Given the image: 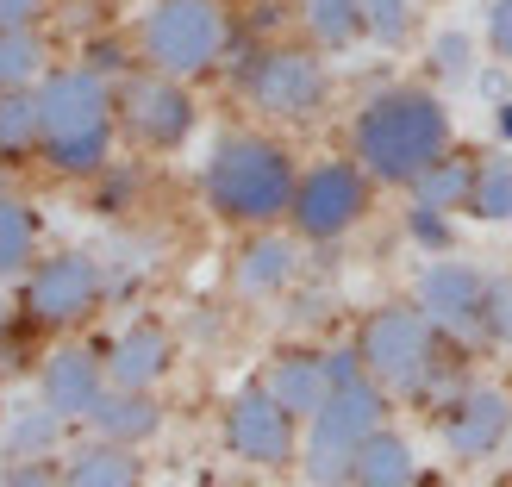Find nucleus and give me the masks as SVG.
<instances>
[{
	"label": "nucleus",
	"mask_w": 512,
	"mask_h": 487,
	"mask_svg": "<svg viewBox=\"0 0 512 487\" xmlns=\"http://www.w3.org/2000/svg\"><path fill=\"white\" fill-rule=\"evenodd\" d=\"M475 169H481V163L438 157L431 169H419V175H413V200H419V207H438V213L469 207V194H475Z\"/></svg>",
	"instance_id": "nucleus-24"
},
{
	"label": "nucleus",
	"mask_w": 512,
	"mask_h": 487,
	"mask_svg": "<svg viewBox=\"0 0 512 487\" xmlns=\"http://www.w3.org/2000/svg\"><path fill=\"white\" fill-rule=\"evenodd\" d=\"M350 138H356V163H363L375 182L413 188V175L431 169L450 150V113H444V100L425 94V88H388L356 113Z\"/></svg>",
	"instance_id": "nucleus-1"
},
{
	"label": "nucleus",
	"mask_w": 512,
	"mask_h": 487,
	"mask_svg": "<svg viewBox=\"0 0 512 487\" xmlns=\"http://www.w3.org/2000/svg\"><path fill=\"white\" fill-rule=\"evenodd\" d=\"M88 425H94V438L138 450L144 438H157V431H163V406L150 400V388H107L100 406L88 413Z\"/></svg>",
	"instance_id": "nucleus-16"
},
{
	"label": "nucleus",
	"mask_w": 512,
	"mask_h": 487,
	"mask_svg": "<svg viewBox=\"0 0 512 487\" xmlns=\"http://www.w3.org/2000/svg\"><path fill=\"white\" fill-rule=\"evenodd\" d=\"M488 338H512V281H488Z\"/></svg>",
	"instance_id": "nucleus-32"
},
{
	"label": "nucleus",
	"mask_w": 512,
	"mask_h": 487,
	"mask_svg": "<svg viewBox=\"0 0 512 487\" xmlns=\"http://www.w3.org/2000/svg\"><path fill=\"white\" fill-rule=\"evenodd\" d=\"M300 469H306V481H313V487H350L356 450H338V444H313V438H306Z\"/></svg>",
	"instance_id": "nucleus-28"
},
{
	"label": "nucleus",
	"mask_w": 512,
	"mask_h": 487,
	"mask_svg": "<svg viewBox=\"0 0 512 487\" xmlns=\"http://www.w3.org/2000/svg\"><path fill=\"white\" fill-rule=\"evenodd\" d=\"M63 487H144V463L132 456V444H82L69 450V463L57 469Z\"/></svg>",
	"instance_id": "nucleus-19"
},
{
	"label": "nucleus",
	"mask_w": 512,
	"mask_h": 487,
	"mask_svg": "<svg viewBox=\"0 0 512 487\" xmlns=\"http://www.w3.org/2000/svg\"><path fill=\"white\" fill-rule=\"evenodd\" d=\"M113 100H119L125 132H132L138 144H150V150H175V144H188V132H194V100H188V88L175 82V75H163V69L125 75Z\"/></svg>",
	"instance_id": "nucleus-9"
},
{
	"label": "nucleus",
	"mask_w": 512,
	"mask_h": 487,
	"mask_svg": "<svg viewBox=\"0 0 512 487\" xmlns=\"http://www.w3.org/2000/svg\"><path fill=\"white\" fill-rule=\"evenodd\" d=\"M107 388H113V381H107V356H94L88 344H63V350H50V356H44V369H38V394L57 406L63 419H88Z\"/></svg>",
	"instance_id": "nucleus-13"
},
{
	"label": "nucleus",
	"mask_w": 512,
	"mask_h": 487,
	"mask_svg": "<svg viewBox=\"0 0 512 487\" xmlns=\"http://www.w3.org/2000/svg\"><path fill=\"white\" fill-rule=\"evenodd\" d=\"M406 232H413V244H425V250H450V219L438 207H413L406 213Z\"/></svg>",
	"instance_id": "nucleus-31"
},
{
	"label": "nucleus",
	"mask_w": 512,
	"mask_h": 487,
	"mask_svg": "<svg viewBox=\"0 0 512 487\" xmlns=\"http://www.w3.org/2000/svg\"><path fill=\"white\" fill-rule=\"evenodd\" d=\"M38 113H44V150H38V157L57 175H94V169H107L119 100H113V88H107V75H100V69H88V63L44 69Z\"/></svg>",
	"instance_id": "nucleus-2"
},
{
	"label": "nucleus",
	"mask_w": 512,
	"mask_h": 487,
	"mask_svg": "<svg viewBox=\"0 0 512 487\" xmlns=\"http://www.w3.org/2000/svg\"><path fill=\"white\" fill-rule=\"evenodd\" d=\"M32 250H38V213L25 200L0 194V281L32 269Z\"/></svg>",
	"instance_id": "nucleus-25"
},
{
	"label": "nucleus",
	"mask_w": 512,
	"mask_h": 487,
	"mask_svg": "<svg viewBox=\"0 0 512 487\" xmlns=\"http://www.w3.org/2000/svg\"><path fill=\"white\" fill-rule=\"evenodd\" d=\"M225 444L256 469H281V463H294V413L269 388H244L225 406Z\"/></svg>",
	"instance_id": "nucleus-10"
},
{
	"label": "nucleus",
	"mask_w": 512,
	"mask_h": 487,
	"mask_svg": "<svg viewBox=\"0 0 512 487\" xmlns=\"http://www.w3.org/2000/svg\"><path fill=\"white\" fill-rule=\"evenodd\" d=\"M32 150H44L38 88H7L0 94V157H32Z\"/></svg>",
	"instance_id": "nucleus-22"
},
{
	"label": "nucleus",
	"mask_w": 512,
	"mask_h": 487,
	"mask_svg": "<svg viewBox=\"0 0 512 487\" xmlns=\"http://www.w3.org/2000/svg\"><path fill=\"white\" fill-rule=\"evenodd\" d=\"M200 188H207L213 213L219 219H238V225H269L294 207V157L281 150L275 138H256V132H232L213 144L207 169H200Z\"/></svg>",
	"instance_id": "nucleus-3"
},
{
	"label": "nucleus",
	"mask_w": 512,
	"mask_h": 487,
	"mask_svg": "<svg viewBox=\"0 0 512 487\" xmlns=\"http://www.w3.org/2000/svg\"><path fill=\"white\" fill-rule=\"evenodd\" d=\"M0 194H7V175H0Z\"/></svg>",
	"instance_id": "nucleus-40"
},
{
	"label": "nucleus",
	"mask_w": 512,
	"mask_h": 487,
	"mask_svg": "<svg viewBox=\"0 0 512 487\" xmlns=\"http://www.w3.org/2000/svg\"><path fill=\"white\" fill-rule=\"evenodd\" d=\"M44 0H0V25H38Z\"/></svg>",
	"instance_id": "nucleus-35"
},
{
	"label": "nucleus",
	"mask_w": 512,
	"mask_h": 487,
	"mask_svg": "<svg viewBox=\"0 0 512 487\" xmlns=\"http://www.w3.org/2000/svg\"><path fill=\"white\" fill-rule=\"evenodd\" d=\"M63 425L69 419L44 394L25 400V406H13V413H7V425H0V456H7V463H44V456L63 450Z\"/></svg>",
	"instance_id": "nucleus-17"
},
{
	"label": "nucleus",
	"mask_w": 512,
	"mask_h": 487,
	"mask_svg": "<svg viewBox=\"0 0 512 487\" xmlns=\"http://www.w3.org/2000/svg\"><path fill=\"white\" fill-rule=\"evenodd\" d=\"M169 356H175V344L163 325H125L107 344V381L113 388H157L169 375Z\"/></svg>",
	"instance_id": "nucleus-15"
},
{
	"label": "nucleus",
	"mask_w": 512,
	"mask_h": 487,
	"mask_svg": "<svg viewBox=\"0 0 512 487\" xmlns=\"http://www.w3.org/2000/svg\"><path fill=\"white\" fill-rule=\"evenodd\" d=\"M469 213L488 219V225H506V219H512V163H481V169H475Z\"/></svg>",
	"instance_id": "nucleus-27"
},
{
	"label": "nucleus",
	"mask_w": 512,
	"mask_h": 487,
	"mask_svg": "<svg viewBox=\"0 0 512 487\" xmlns=\"http://www.w3.org/2000/svg\"><path fill=\"white\" fill-rule=\"evenodd\" d=\"M0 487H63V475L50 463H7L0 469Z\"/></svg>",
	"instance_id": "nucleus-33"
},
{
	"label": "nucleus",
	"mask_w": 512,
	"mask_h": 487,
	"mask_svg": "<svg viewBox=\"0 0 512 487\" xmlns=\"http://www.w3.org/2000/svg\"><path fill=\"white\" fill-rule=\"evenodd\" d=\"M294 269H300L294 244H288V238H275V232H263V238H250V244L238 250V269H232V281H238V294L263 300V294H281V288H288V281H294Z\"/></svg>",
	"instance_id": "nucleus-20"
},
{
	"label": "nucleus",
	"mask_w": 512,
	"mask_h": 487,
	"mask_svg": "<svg viewBox=\"0 0 512 487\" xmlns=\"http://www.w3.org/2000/svg\"><path fill=\"white\" fill-rule=\"evenodd\" d=\"M506 438H512V400L500 388H469L444 406V444H450V456H463V463L494 456Z\"/></svg>",
	"instance_id": "nucleus-12"
},
{
	"label": "nucleus",
	"mask_w": 512,
	"mask_h": 487,
	"mask_svg": "<svg viewBox=\"0 0 512 487\" xmlns=\"http://www.w3.org/2000/svg\"><path fill=\"white\" fill-rule=\"evenodd\" d=\"M7 325H13V313H7V300H0V338H7Z\"/></svg>",
	"instance_id": "nucleus-39"
},
{
	"label": "nucleus",
	"mask_w": 512,
	"mask_h": 487,
	"mask_svg": "<svg viewBox=\"0 0 512 487\" xmlns=\"http://www.w3.org/2000/svg\"><path fill=\"white\" fill-rule=\"evenodd\" d=\"M419 306L450 338H481L488 331V275L469 263H431L419 275Z\"/></svg>",
	"instance_id": "nucleus-11"
},
{
	"label": "nucleus",
	"mask_w": 512,
	"mask_h": 487,
	"mask_svg": "<svg viewBox=\"0 0 512 487\" xmlns=\"http://www.w3.org/2000/svg\"><path fill=\"white\" fill-rule=\"evenodd\" d=\"M350 487H419V463H413V450H406V438L375 431V438L356 444Z\"/></svg>",
	"instance_id": "nucleus-21"
},
{
	"label": "nucleus",
	"mask_w": 512,
	"mask_h": 487,
	"mask_svg": "<svg viewBox=\"0 0 512 487\" xmlns=\"http://www.w3.org/2000/svg\"><path fill=\"white\" fill-rule=\"evenodd\" d=\"M481 94L500 100V94H506V75H500V69H488V75H481Z\"/></svg>",
	"instance_id": "nucleus-37"
},
{
	"label": "nucleus",
	"mask_w": 512,
	"mask_h": 487,
	"mask_svg": "<svg viewBox=\"0 0 512 487\" xmlns=\"http://www.w3.org/2000/svg\"><path fill=\"white\" fill-rule=\"evenodd\" d=\"M488 44L512 63V0H494V7H488Z\"/></svg>",
	"instance_id": "nucleus-34"
},
{
	"label": "nucleus",
	"mask_w": 512,
	"mask_h": 487,
	"mask_svg": "<svg viewBox=\"0 0 512 487\" xmlns=\"http://www.w3.org/2000/svg\"><path fill=\"white\" fill-rule=\"evenodd\" d=\"M363 19H369V38L394 50L413 32V0H363Z\"/></svg>",
	"instance_id": "nucleus-29"
},
{
	"label": "nucleus",
	"mask_w": 512,
	"mask_h": 487,
	"mask_svg": "<svg viewBox=\"0 0 512 487\" xmlns=\"http://www.w3.org/2000/svg\"><path fill=\"white\" fill-rule=\"evenodd\" d=\"M263 388L288 406L294 419H313L319 406L331 400V375H325V356H313V350H288V356H275V369H269V381Z\"/></svg>",
	"instance_id": "nucleus-18"
},
{
	"label": "nucleus",
	"mask_w": 512,
	"mask_h": 487,
	"mask_svg": "<svg viewBox=\"0 0 512 487\" xmlns=\"http://www.w3.org/2000/svg\"><path fill=\"white\" fill-rule=\"evenodd\" d=\"M119 63H125V50H119V44H88V69L107 75V69H119Z\"/></svg>",
	"instance_id": "nucleus-36"
},
{
	"label": "nucleus",
	"mask_w": 512,
	"mask_h": 487,
	"mask_svg": "<svg viewBox=\"0 0 512 487\" xmlns=\"http://www.w3.org/2000/svg\"><path fill=\"white\" fill-rule=\"evenodd\" d=\"M244 94L256 113H275V119H313L325 107V63L313 50H263L250 69H244Z\"/></svg>",
	"instance_id": "nucleus-8"
},
{
	"label": "nucleus",
	"mask_w": 512,
	"mask_h": 487,
	"mask_svg": "<svg viewBox=\"0 0 512 487\" xmlns=\"http://www.w3.org/2000/svg\"><path fill=\"white\" fill-rule=\"evenodd\" d=\"M50 50L32 25H0V94L7 88H38L44 82Z\"/></svg>",
	"instance_id": "nucleus-23"
},
{
	"label": "nucleus",
	"mask_w": 512,
	"mask_h": 487,
	"mask_svg": "<svg viewBox=\"0 0 512 487\" xmlns=\"http://www.w3.org/2000/svg\"><path fill=\"white\" fill-rule=\"evenodd\" d=\"M363 369L388 394H431L438 381V325L425 319V306H381L363 325Z\"/></svg>",
	"instance_id": "nucleus-5"
},
{
	"label": "nucleus",
	"mask_w": 512,
	"mask_h": 487,
	"mask_svg": "<svg viewBox=\"0 0 512 487\" xmlns=\"http://www.w3.org/2000/svg\"><path fill=\"white\" fill-rule=\"evenodd\" d=\"M100 294H107V269L88 250H63L25 275V319L32 325H82Z\"/></svg>",
	"instance_id": "nucleus-7"
},
{
	"label": "nucleus",
	"mask_w": 512,
	"mask_h": 487,
	"mask_svg": "<svg viewBox=\"0 0 512 487\" xmlns=\"http://www.w3.org/2000/svg\"><path fill=\"white\" fill-rule=\"evenodd\" d=\"M138 44H144V63L188 82V75L213 69L232 44V13L219 0H157L138 25Z\"/></svg>",
	"instance_id": "nucleus-4"
},
{
	"label": "nucleus",
	"mask_w": 512,
	"mask_h": 487,
	"mask_svg": "<svg viewBox=\"0 0 512 487\" xmlns=\"http://www.w3.org/2000/svg\"><path fill=\"white\" fill-rule=\"evenodd\" d=\"M500 138L512 144V100H500Z\"/></svg>",
	"instance_id": "nucleus-38"
},
{
	"label": "nucleus",
	"mask_w": 512,
	"mask_h": 487,
	"mask_svg": "<svg viewBox=\"0 0 512 487\" xmlns=\"http://www.w3.org/2000/svg\"><path fill=\"white\" fill-rule=\"evenodd\" d=\"M469 63H475V44H469V32H438V38H431V69H438L444 82H463V75H469Z\"/></svg>",
	"instance_id": "nucleus-30"
},
{
	"label": "nucleus",
	"mask_w": 512,
	"mask_h": 487,
	"mask_svg": "<svg viewBox=\"0 0 512 487\" xmlns=\"http://www.w3.org/2000/svg\"><path fill=\"white\" fill-rule=\"evenodd\" d=\"M363 213H369V169H356V163H319V169H306L300 188H294V207H288L294 232L313 238V244L344 238Z\"/></svg>",
	"instance_id": "nucleus-6"
},
{
	"label": "nucleus",
	"mask_w": 512,
	"mask_h": 487,
	"mask_svg": "<svg viewBox=\"0 0 512 487\" xmlns=\"http://www.w3.org/2000/svg\"><path fill=\"white\" fill-rule=\"evenodd\" d=\"M300 13H306V32H313L325 50H350L369 32L363 0H300Z\"/></svg>",
	"instance_id": "nucleus-26"
},
{
	"label": "nucleus",
	"mask_w": 512,
	"mask_h": 487,
	"mask_svg": "<svg viewBox=\"0 0 512 487\" xmlns=\"http://www.w3.org/2000/svg\"><path fill=\"white\" fill-rule=\"evenodd\" d=\"M388 388L381 381H344V388H331V400L319 406L313 419V444H338V450H356L363 438H375L381 431V413H388V400H381Z\"/></svg>",
	"instance_id": "nucleus-14"
},
{
	"label": "nucleus",
	"mask_w": 512,
	"mask_h": 487,
	"mask_svg": "<svg viewBox=\"0 0 512 487\" xmlns=\"http://www.w3.org/2000/svg\"><path fill=\"white\" fill-rule=\"evenodd\" d=\"M200 487H213V481H200Z\"/></svg>",
	"instance_id": "nucleus-41"
}]
</instances>
